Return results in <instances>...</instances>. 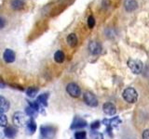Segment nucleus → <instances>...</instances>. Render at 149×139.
<instances>
[{
	"label": "nucleus",
	"instance_id": "1",
	"mask_svg": "<svg viewBox=\"0 0 149 139\" xmlns=\"http://www.w3.org/2000/svg\"><path fill=\"white\" fill-rule=\"evenodd\" d=\"M123 98L125 101L129 102L130 104H134L136 103L138 100V93L137 91L132 87H128L123 91Z\"/></svg>",
	"mask_w": 149,
	"mask_h": 139
},
{
	"label": "nucleus",
	"instance_id": "2",
	"mask_svg": "<svg viewBox=\"0 0 149 139\" xmlns=\"http://www.w3.org/2000/svg\"><path fill=\"white\" fill-rule=\"evenodd\" d=\"M128 66L130 69L133 73L135 74H139L143 72V64L141 60L139 59H133V58H130L128 60Z\"/></svg>",
	"mask_w": 149,
	"mask_h": 139
},
{
	"label": "nucleus",
	"instance_id": "3",
	"mask_svg": "<svg viewBox=\"0 0 149 139\" xmlns=\"http://www.w3.org/2000/svg\"><path fill=\"white\" fill-rule=\"evenodd\" d=\"M28 120H29L27 119V115L24 114L23 112H20V111H18V112H15L13 115V122L18 127L25 126V125L27 124Z\"/></svg>",
	"mask_w": 149,
	"mask_h": 139
},
{
	"label": "nucleus",
	"instance_id": "4",
	"mask_svg": "<svg viewBox=\"0 0 149 139\" xmlns=\"http://www.w3.org/2000/svg\"><path fill=\"white\" fill-rule=\"evenodd\" d=\"M83 98L85 103L90 106V107H97L98 106V99L96 96L93 94L91 92H85L84 93V96H83Z\"/></svg>",
	"mask_w": 149,
	"mask_h": 139
},
{
	"label": "nucleus",
	"instance_id": "5",
	"mask_svg": "<svg viewBox=\"0 0 149 139\" xmlns=\"http://www.w3.org/2000/svg\"><path fill=\"white\" fill-rule=\"evenodd\" d=\"M66 92L71 96L72 97H78L81 95V89L77 83H70L66 86Z\"/></svg>",
	"mask_w": 149,
	"mask_h": 139
},
{
	"label": "nucleus",
	"instance_id": "6",
	"mask_svg": "<svg viewBox=\"0 0 149 139\" xmlns=\"http://www.w3.org/2000/svg\"><path fill=\"white\" fill-rule=\"evenodd\" d=\"M41 134L44 138H52L55 136L56 128L53 126H49V125H46V126H42L40 128Z\"/></svg>",
	"mask_w": 149,
	"mask_h": 139
},
{
	"label": "nucleus",
	"instance_id": "7",
	"mask_svg": "<svg viewBox=\"0 0 149 139\" xmlns=\"http://www.w3.org/2000/svg\"><path fill=\"white\" fill-rule=\"evenodd\" d=\"M88 51L92 54V55H99L101 54L102 47V45L99 43V42H96V41H92L88 44Z\"/></svg>",
	"mask_w": 149,
	"mask_h": 139
},
{
	"label": "nucleus",
	"instance_id": "8",
	"mask_svg": "<svg viewBox=\"0 0 149 139\" xmlns=\"http://www.w3.org/2000/svg\"><path fill=\"white\" fill-rule=\"evenodd\" d=\"M102 110H104V112L106 115H109V116L115 115L116 112V106L113 103H111V102H106V103H104V106H102Z\"/></svg>",
	"mask_w": 149,
	"mask_h": 139
},
{
	"label": "nucleus",
	"instance_id": "9",
	"mask_svg": "<svg viewBox=\"0 0 149 139\" xmlns=\"http://www.w3.org/2000/svg\"><path fill=\"white\" fill-rule=\"evenodd\" d=\"M124 8L128 12H132L138 8V3L136 0H125Z\"/></svg>",
	"mask_w": 149,
	"mask_h": 139
},
{
	"label": "nucleus",
	"instance_id": "10",
	"mask_svg": "<svg viewBox=\"0 0 149 139\" xmlns=\"http://www.w3.org/2000/svg\"><path fill=\"white\" fill-rule=\"evenodd\" d=\"M86 126H87V122L85 120H83L82 118L76 117L71 124V129H79V128H84Z\"/></svg>",
	"mask_w": 149,
	"mask_h": 139
},
{
	"label": "nucleus",
	"instance_id": "11",
	"mask_svg": "<svg viewBox=\"0 0 149 139\" xmlns=\"http://www.w3.org/2000/svg\"><path fill=\"white\" fill-rule=\"evenodd\" d=\"M15 53L13 52V50L11 49H6L3 54V58L7 63H12L15 60Z\"/></svg>",
	"mask_w": 149,
	"mask_h": 139
},
{
	"label": "nucleus",
	"instance_id": "12",
	"mask_svg": "<svg viewBox=\"0 0 149 139\" xmlns=\"http://www.w3.org/2000/svg\"><path fill=\"white\" fill-rule=\"evenodd\" d=\"M9 102L7 98H5L4 96H0V112H7V111L9 109Z\"/></svg>",
	"mask_w": 149,
	"mask_h": 139
},
{
	"label": "nucleus",
	"instance_id": "13",
	"mask_svg": "<svg viewBox=\"0 0 149 139\" xmlns=\"http://www.w3.org/2000/svg\"><path fill=\"white\" fill-rule=\"evenodd\" d=\"M121 122V120L118 117H115L111 120H104V123L107 126H109V128L111 129L112 127H116L118 126V124Z\"/></svg>",
	"mask_w": 149,
	"mask_h": 139
},
{
	"label": "nucleus",
	"instance_id": "14",
	"mask_svg": "<svg viewBox=\"0 0 149 139\" xmlns=\"http://www.w3.org/2000/svg\"><path fill=\"white\" fill-rule=\"evenodd\" d=\"M16 133H17V130L12 126H8L4 130V134L8 138H10V139L14 138L16 136Z\"/></svg>",
	"mask_w": 149,
	"mask_h": 139
},
{
	"label": "nucleus",
	"instance_id": "15",
	"mask_svg": "<svg viewBox=\"0 0 149 139\" xmlns=\"http://www.w3.org/2000/svg\"><path fill=\"white\" fill-rule=\"evenodd\" d=\"M24 1L23 0H12L11 2V7L15 10H21L24 8Z\"/></svg>",
	"mask_w": 149,
	"mask_h": 139
},
{
	"label": "nucleus",
	"instance_id": "16",
	"mask_svg": "<svg viewBox=\"0 0 149 139\" xmlns=\"http://www.w3.org/2000/svg\"><path fill=\"white\" fill-rule=\"evenodd\" d=\"M66 41H67V43L70 46H72V47L76 46L77 45V37L76 34H70L67 36Z\"/></svg>",
	"mask_w": 149,
	"mask_h": 139
},
{
	"label": "nucleus",
	"instance_id": "17",
	"mask_svg": "<svg viewBox=\"0 0 149 139\" xmlns=\"http://www.w3.org/2000/svg\"><path fill=\"white\" fill-rule=\"evenodd\" d=\"M48 99H49V94H42L40 95L38 97H37V100L36 102L38 103L39 105H42V106H48Z\"/></svg>",
	"mask_w": 149,
	"mask_h": 139
},
{
	"label": "nucleus",
	"instance_id": "18",
	"mask_svg": "<svg viewBox=\"0 0 149 139\" xmlns=\"http://www.w3.org/2000/svg\"><path fill=\"white\" fill-rule=\"evenodd\" d=\"M65 59V55L63 51L58 50L57 52H55L54 54V60L57 63H63Z\"/></svg>",
	"mask_w": 149,
	"mask_h": 139
},
{
	"label": "nucleus",
	"instance_id": "19",
	"mask_svg": "<svg viewBox=\"0 0 149 139\" xmlns=\"http://www.w3.org/2000/svg\"><path fill=\"white\" fill-rule=\"evenodd\" d=\"M26 126H27V129H28V131H29L30 133H34L36 132V124L35 120H33V118H31L29 120H28Z\"/></svg>",
	"mask_w": 149,
	"mask_h": 139
},
{
	"label": "nucleus",
	"instance_id": "20",
	"mask_svg": "<svg viewBox=\"0 0 149 139\" xmlns=\"http://www.w3.org/2000/svg\"><path fill=\"white\" fill-rule=\"evenodd\" d=\"M38 93V88L36 87H29L26 91V95L29 97H35Z\"/></svg>",
	"mask_w": 149,
	"mask_h": 139
},
{
	"label": "nucleus",
	"instance_id": "21",
	"mask_svg": "<svg viewBox=\"0 0 149 139\" xmlns=\"http://www.w3.org/2000/svg\"><path fill=\"white\" fill-rule=\"evenodd\" d=\"M25 114L27 116H29V117H31V118H34V117H36L37 110L31 108V107H27V108L25 109Z\"/></svg>",
	"mask_w": 149,
	"mask_h": 139
},
{
	"label": "nucleus",
	"instance_id": "22",
	"mask_svg": "<svg viewBox=\"0 0 149 139\" xmlns=\"http://www.w3.org/2000/svg\"><path fill=\"white\" fill-rule=\"evenodd\" d=\"M7 124H8V118H7V116L5 115V113L0 112V126L5 127V126H7Z\"/></svg>",
	"mask_w": 149,
	"mask_h": 139
},
{
	"label": "nucleus",
	"instance_id": "23",
	"mask_svg": "<svg viewBox=\"0 0 149 139\" xmlns=\"http://www.w3.org/2000/svg\"><path fill=\"white\" fill-rule=\"evenodd\" d=\"M87 133L84 131H79L74 133V138L76 139H86Z\"/></svg>",
	"mask_w": 149,
	"mask_h": 139
},
{
	"label": "nucleus",
	"instance_id": "24",
	"mask_svg": "<svg viewBox=\"0 0 149 139\" xmlns=\"http://www.w3.org/2000/svg\"><path fill=\"white\" fill-rule=\"evenodd\" d=\"M94 25H95V19H94V17L91 15L88 18V28L92 29V28L94 27Z\"/></svg>",
	"mask_w": 149,
	"mask_h": 139
},
{
	"label": "nucleus",
	"instance_id": "25",
	"mask_svg": "<svg viewBox=\"0 0 149 139\" xmlns=\"http://www.w3.org/2000/svg\"><path fill=\"white\" fill-rule=\"evenodd\" d=\"M28 104H29V107H31V108L35 109L36 110L38 111L39 109H40V105L37 103V102H33V101H28Z\"/></svg>",
	"mask_w": 149,
	"mask_h": 139
},
{
	"label": "nucleus",
	"instance_id": "26",
	"mask_svg": "<svg viewBox=\"0 0 149 139\" xmlns=\"http://www.w3.org/2000/svg\"><path fill=\"white\" fill-rule=\"evenodd\" d=\"M100 125H101V122H99V120H96V122H93L91 125V127L92 130H97L98 128L100 127Z\"/></svg>",
	"mask_w": 149,
	"mask_h": 139
},
{
	"label": "nucleus",
	"instance_id": "27",
	"mask_svg": "<svg viewBox=\"0 0 149 139\" xmlns=\"http://www.w3.org/2000/svg\"><path fill=\"white\" fill-rule=\"evenodd\" d=\"M5 25H6V20H5L4 18L0 17V29H2V28H4Z\"/></svg>",
	"mask_w": 149,
	"mask_h": 139
},
{
	"label": "nucleus",
	"instance_id": "28",
	"mask_svg": "<svg viewBox=\"0 0 149 139\" xmlns=\"http://www.w3.org/2000/svg\"><path fill=\"white\" fill-rule=\"evenodd\" d=\"M143 139H149V130H146L143 133Z\"/></svg>",
	"mask_w": 149,
	"mask_h": 139
}]
</instances>
